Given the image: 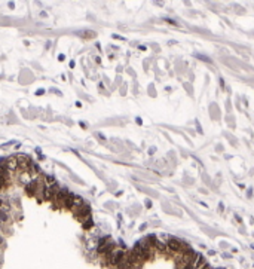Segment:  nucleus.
Instances as JSON below:
<instances>
[{
	"label": "nucleus",
	"instance_id": "f03ea898",
	"mask_svg": "<svg viewBox=\"0 0 254 269\" xmlns=\"http://www.w3.org/2000/svg\"><path fill=\"white\" fill-rule=\"evenodd\" d=\"M16 162H18V168L24 170V172H26L27 168L33 164V161L30 159V156H27V155H18V156H16Z\"/></svg>",
	"mask_w": 254,
	"mask_h": 269
},
{
	"label": "nucleus",
	"instance_id": "39448f33",
	"mask_svg": "<svg viewBox=\"0 0 254 269\" xmlns=\"http://www.w3.org/2000/svg\"><path fill=\"white\" fill-rule=\"evenodd\" d=\"M0 245H3V238H2V235H0Z\"/></svg>",
	"mask_w": 254,
	"mask_h": 269
},
{
	"label": "nucleus",
	"instance_id": "7ed1b4c3",
	"mask_svg": "<svg viewBox=\"0 0 254 269\" xmlns=\"http://www.w3.org/2000/svg\"><path fill=\"white\" fill-rule=\"evenodd\" d=\"M0 221H2V223H9L11 221V216L8 213H5V211L0 210Z\"/></svg>",
	"mask_w": 254,
	"mask_h": 269
},
{
	"label": "nucleus",
	"instance_id": "20e7f679",
	"mask_svg": "<svg viewBox=\"0 0 254 269\" xmlns=\"http://www.w3.org/2000/svg\"><path fill=\"white\" fill-rule=\"evenodd\" d=\"M8 186V182H5V180H0V189H5Z\"/></svg>",
	"mask_w": 254,
	"mask_h": 269
},
{
	"label": "nucleus",
	"instance_id": "f257e3e1",
	"mask_svg": "<svg viewBox=\"0 0 254 269\" xmlns=\"http://www.w3.org/2000/svg\"><path fill=\"white\" fill-rule=\"evenodd\" d=\"M167 248L168 250H171L172 253H183V251H186L189 247L186 244H183L180 239H177V238H170L168 241H167Z\"/></svg>",
	"mask_w": 254,
	"mask_h": 269
}]
</instances>
